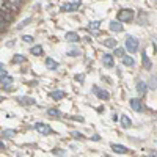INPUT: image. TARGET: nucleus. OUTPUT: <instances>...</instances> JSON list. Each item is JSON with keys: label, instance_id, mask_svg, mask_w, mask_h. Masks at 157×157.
<instances>
[{"label": "nucleus", "instance_id": "7ed1b4c3", "mask_svg": "<svg viewBox=\"0 0 157 157\" xmlns=\"http://www.w3.org/2000/svg\"><path fill=\"white\" fill-rule=\"evenodd\" d=\"M0 10L10 11V13H14V11L19 10V5H14V3L8 2V0H0Z\"/></svg>", "mask_w": 157, "mask_h": 157}, {"label": "nucleus", "instance_id": "72a5a7b5", "mask_svg": "<svg viewBox=\"0 0 157 157\" xmlns=\"http://www.w3.org/2000/svg\"><path fill=\"white\" fill-rule=\"evenodd\" d=\"M72 137H75V138H83V135L78 134V132H72Z\"/></svg>", "mask_w": 157, "mask_h": 157}, {"label": "nucleus", "instance_id": "c9c22d12", "mask_svg": "<svg viewBox=\"0 0 157 157\" xmlns=\"http://www.w3.org/2000/svg\"><path fill=\"white\" fill-rule=\"evenodd\" d=\"M19 2H24V0H19Z\"/></svg>", "mask_w": 157, "mask_h": 157}, {"label": "nucleus", "instance_id": "7c9ffc66", "mask_svg": "<svg viewBox=\"0 0 157 157\" xmlns=\"http://www.w3.org/2000/svg\"><path fill=\"white\" fill-rule=\"evenodd\" d=\"M75 80H77L78 83H82V82H83V74H77V75H75Z\"/></svg>", "mask_w": 157, "mask_h": 157}, {"label": "nucleus", "instance_id": "6ab92c4d", "mask_svg": "<svg viewBox=\"0 0 157 157\" xmlns=\"http://www.w3.org/2000/svg\"><path fill=\"white\" fill-rule=\"evenodd\" d=\"M46 66H47L49 69H57V68H58V63H57L55 60H52V58H47V60H46Z\"/></svg>", "mask_w": 157, "mask_h": 157}, {"label": "nucleus", "instance_id": "4be33fe9", "mask_svg": "<svg viewBox=\"0 0 157 157\" xmlns=\"http://www.w3.org/2000/svg\"><path fill=\"white\" fill-rule=\"evenodd\" d=\"M47 115H49L50 118H60V116H61L60 110H57V109H49V110H47Z\"/></svg>", "mask_w": 157, "mask_h": 157}, {"label": "nucleus", "instance_id": "c756f323", "mask_svg": "<svg viewBox=\"0 0 157 157\" xmlns=\"http://www.w3.org/2000/svg\"><path fill=\"white\" fill-rule=\"evenodd\" d=\"M6 77V71L3 69V64H2V68H0V78H5Z\"/></svg>", "mask_w": 157, "mask_h": 157}, {"label": "nucleus", "instance_id": "dca6fc26", "mask_svg": "<svg viewBox=\"0 0 157 157\" xmlns=\"http://www.w3.org/2000/svg\"><path fill=\"white\" fill-rule=\"evenodd\" d=\"M123 64H124V66H134V64H135V60H134L132 57L124 55V57H123Z\"/></svg>", "mask_w": 157, "mask_h": 157}, {"label": "nucleus", "instance_id": "423d86ee", "mask_svg": "<svg viewBox=\"0 0 157 157\" xmlns=\"http://www.w3.org/2000/svg\"><path fill=\"white\" fill-rule=\"evenodd\" d=\"M130 107H132L135 112H141L143 109H145V105H143V102L140 101V99H137V98H134V99H130Z\"/></svg>", "mask_w": 157, "mask_h": 157}, {"label": "nucleus", "instance_id": "4468645a", "mask_svg": "<svg viewBox=\"0 0 157 157\" xmlns=\"http://www.w3.org/2000/svg\"><path fill=\"white\" fill-rule=\"evenodd\" d=\"M66 41H69V43H77V41H78V35L74 33V32H68V33H66Z\"/></svg>", "mask_w": 157, "mask_h": 157}, {"label": "nucleus", "instance_id": "aec40b11", "mask_svg": "<svg viewBox=\"0 0 157 157\" xmlns=\"http://www.w3.org/2000/svg\"><path fill=\"white\" fill-rule=\"evenodd\" d=\"M121 124H123V127H124V129H127V127H130V124H132V121L129 120V116L123 115V116H121Z\"/></svg>", "mask_w": 157, "mask_h": 157}, {"label": "nucleus", "instance_id": "a211bd4d", "mask_svg": "<svg viewBox=\"0 0 157 157\" xmlns=\"http://www.w3.org/2000/svg\"><path fill=\"white\" fill-rule=\"evenodd\" d=\"M30 54H32V55H35V57L43 55V47H41V46H35V47H32Z\"/></svg>", "mask_w": 157, "mask_h": 157}, {"label": "nucleus", "instance_id": "f3484780", "mask_svg": "<svg viewBox=\"0 0 157 157\" xmlns=\"http://www.w3.org/2000/svg\"><path fill=\"white\" fill-rule=\"evenodd\" d=\"M11 82H13V77H5V78H2V86L5 88V90H10L11 88Z\"/></svg>", "mask_w": 157, "mask_h": 157}, {"label": "nucleus", "instance_id": "b1692460", "mask_svg": "<svg viewBox=\"0 0 157 157\" xmlns=\"http://www.w3.org/2000/svg\"><path fill=\"white\" fill-rule=\"evenodd\" d=\"M2 135L3 137H6V138H11V137H14L16 135V130H3V132H2Z\"/></svg>", "mask_w": 157, "mask_h": 157}, {"label": "nucleus", "instance_id": "0eeeda50", "mask_svg": "<svg viewBox=\"0 0 157 157\" xmlns=\"http://www.w3.org/2000/svg\"><path fill=\"white\" fill-rule=\"evenodd\" d=\"M102 63H104V66H105V68H113V66H115V63H113V55L105 54V55L102 57Z\"/></svg>", "mask_w": 157, "mask_h": 157}, {"label": "nucleus", "instance_id": "20e7f679", "mask_svg": "<svg viewBox=\"0 0 157 157\" xmlns=\"http://www.w3.org/2000/svg\"><path fill=\"white\" fill-rule=\"evenodd\" d=\"M93 93L99 98V99H102V101H107L110 96H109V93H107V91L105 90H102V88H99V86H93Z\"/></svg>", "mask_w": 157, "mask_h": 157}, {"label": "nucleus", "instance_id": "1a4fd4ad", "mask_svg": "<svg viewBox=\"0 0 157 157\" xmlns=\"http://www.w3.org/2000/svg\"><path fill=\"white\" fill-rule=\"evenodd\" d=\"M141 61H143V66H145V69H151L152 63H151V60L148 58L146 52H141Z\"/></svg>", "mask_w": 157, "mask_h": 157}, {"label": "nucleus", "instance_id": "39448f33", "mask_svg": "<svg viewBox=\"0 0 157 157\" xmlns=\"http://www.w3.org/2000/svg\"><path fill=\"white\" fill-rule=\"evenodd\" d=\"M35 129L38 130L39 134H43V135H50V134H52V129H50L47 124H44V123H38V124L35 126Z\"/></svg>", "mask_w": 157, "mask_h": 157}, {"label": "nucleus", "instance_id": "5701e85b", "mask_svg": "<svg viewBox=\"0 0 157 157\" xmlns=\"http://www.w3.org/2000/svg\"><path fill=\"white\" fill-rule=\"evenodd\" d=\"M102 43L105 47H116V39H113V38H107L105 41H102Z\"/></svg>", "mask_w": 157, "mask_h": 157}, {"label": "nucleus", "instance_id": "473e14b6", "mask_svg": "<svg viewBox=\"0 0 157 157\" xmlns=\"http://www.w3.org/2000/svg\"><path fill=\"white\" fill-rule=\"evenodd\" d=\"M68 55H71V57H77V55H78V50H71Z\"/></svg>", "mask_w": 157, "mask_h": 157}, {"label": "nucleus", "instance_id": "2eb2a0df", "mask_svg": "<svg viewBox=\"0 0 157 157\" xmlns=\"http://www.w3.org/2000/svg\"><path fill=\"white\" fill-rule=\"evenodd\" d=\"M146 90H148V86H146V83H145V82H137V91H138V93H140L141 96L146 93Z\"/></svg>", "mask_w": 157, "mask_h": 157}, {"label": "nucleus", "instance_id": "f257e3e1", "mask_svg": "<svg viewBox=\"0 0 157 157\" xmlns=\"http://www.w3.org/2000/svg\"><path fill=\"white\" fill-rule=\"evenodd\" d=\"M118 21H121V22H130L134 19V11L132 10H121L120 13H118Z\"/></svg>", "mask_w": 157, "mask_h": 157}, {"label": "nucleus", "instance_id": "2f4dec72", "mask_svg": "<svg viewBox=\"0 0 157 157\" xmlns=\"http://www.w3.org/2000/svg\"><path fill=\"white\" fill-rule=\"evenodd\" d=\"M54 154H55V155H64L66 152H64L63 149H55V151H54Z\"/></svg>", "mask_w": 157, "mask_h": 157}, {"label": "nucleus", "instance_id": "a878e982", "mask_svg": "<svg viewBox=\"0 0 157 157\" xmlns=\"http://www.w3.org/2000/svg\"><path fill=\"white\" fill-rule=\"evenodd\" d=\"M101 25V21H94V22H90V25H88V30H96L98 27Z\"/></svg>", "mask_w": 157, "mask_h": 157}, {"label": "nucleus", "instance_id": "ddd939ff", "mask_svg": "<svg viewBox=\"0 0 157 157\" xmlns=\"http://www.w3.org/2000/svg\"><path fill=\"white\" fill-rule=\"evenodd\" d=\"M112 149H113L116 154H126V152H127V148H126V146L116 145V143H113V145H112Z\"/></svg>", "mask_w": 157, "mask_h": 157}, {"label": "nucleus", "instance_id": "cd10ccee", "mask_svg": "<svg viewBox=\"0 0 157 157\" xmlns=\"http://www.w3.org/2000/svg\"><path fill=\"white\" fill-rule=\"evenodd\" d=\"M149 86H151V88H157V78H155V77H151Z\"/></svg>", "mask_w": 157, "mask_h": 157}, {"label": "nucleus", "instance_id": "bb28decb", "mask_svg": "<svg viewBox=\"0 0 157 157\" xmlns=\"http://www.w3.org/2000/svg\"><path fill=\"white\" fill-rule=\"evenodd\" d=\"M113 55H115V57H121V58H123V57H124V50H123V49H115Z\"/></svg>", "mask_w": 157, "mask_h": 157}, {"label": "nucleus", "instance_id": "f704fd0d", "mask_svg": "<svg viewBox=\"0 0 157 157\" xmlns=\"http://www.w3.org/2000/svg\"><path fill=\"white\" fill-rule=\"evenodd\" d=\"M72 2H74V3H78V5H80V2H82V0H72Z\"/></svg>", "mask_w": 157, "mask_h": 157}, {"label": "nucleus", "instance_id": "f8f14e48", "mask_svg": "<svg viewBox=\"0 0 157 157\" xmlns=\"http://www.w3.org/2000/svg\"><path fill=\"white\" fill-rule=\"evenodd\" d=\"M78 6V3H64V5H61V11H75Z\"/></svg>", "mask_w": 157, "mask_h": 157}, {"label": "nucleus", "instance_id": "393cba45", "mask_svg": "<svg viewBox=\"0 0 157 157\" xmlns=\"http://www.w3.org/2000/svg\"><path fill=\"white\" fill-rule=\"evenodd\" d=\"M13 61L14 63H24V61H27V58H25L24 55H14L13 57Z\"/></svg>", "mask_w": 157, "mask_h": 157}, {"label": "nucleus", "instance_id": "9b49d317", "mask_svg": "<svg viewBox=\"0 0 157 157\" xmlns=\"http://www.w3.org/2000/svg\"><path fill=\"white\" fill-rule=\"evenodd\" d=\"M64 96H66V93H64V91H61V90H57V91H54V93H50V98L54 99V101H60V99H63Z\"/></svg>", "mask_w": 157, "mask_h": 157}, {"label": "nucleus", "instance_id": "6e6552de", "mask_svg": "<svg viewBox=\"0 0 157 157\" xmlns=\"http://www.w3.org/2000/svg\"><path fill=\"white\" fill-rule=\"evenodd\" d=\"M110 30L112 32H118V33H120V32H123V25H121V21H112L110 22Z\"/></svg>", "mask_w": 157, "mask_h": 157}, {"label": "nucleus", "instance_id": "c85d7f7f", "mask_svg": "<svg viewBox=\"0 0 157 157\" xmlns=\"http://www.w3.org/2000/svg\"><path fill=\"white\" fill-rule=\"evenodd\" d=\"M22 41H25V43H32V41H33V38L29 36V35H25V36H22Z\"/></svg>", "mask_w": 157, "mask_h": 157}, {"label": "nucleus", "instance_id": "412c9836", "mask_svg": "<svg viewBox=\"0 0 157 157\" xmlns=\"http://www.w3.org/2000/svg\"><path fill=\"white\" fill-rule=\"evenodd\" d=\"M17 101L22 104V105H32V104H35V101L32 98H19Z\"/></svg>", "mask_w": 157, "mask_h": 157}, {"label": "nucleus", "instance_id": "f03ea898", "mask_svg": "<svg viewBox=\"0 0 157 157\" xmlns=\"http://www.w3.org/2000/svg\"><path fill=\"white\" fill-rule=\"evenodd\" d=\"M126 49L130 52V54L137 52V50H138V41H137V38L127 36V38H126Z\"/></svg>", "mask_w": 157, "mask_h": 157}, {"label": "nucleus", "instance_id": "9d476101", "mask_svg": "<svg viewBox=\"0 0 157 157\" xmlns=\"http://www.w3.org/2000/svg\"><path fill=\"white\" fill-rule=\"evenodd\" d=\"M0 19H2V21H5V22H11L13 21V13H10V11H0Z\"/></svg>", "mask_w": 157, "mask_h": 157}]
</instances>
